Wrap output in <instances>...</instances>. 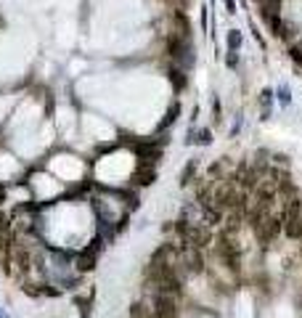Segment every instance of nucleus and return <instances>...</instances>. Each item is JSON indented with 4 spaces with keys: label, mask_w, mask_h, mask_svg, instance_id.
Here are the masks:
<instances>
[{
    "label": "nucleus",
    "mask_w": 302,
    "mask_h": 318,
    "mask_svg": "<svg viewBox=\"0 0 302 318\" xmlns=\"http://www.w3.org/2000/svg\"><path fill=\"white\" fill-rule=\"evenodd\" d=\"M167 53L175 61V67H180L183 72H188V69L194 67V61H196L191 40H188V37H180V35H170L167 37Z\"/></svg>",
    "instance_id": "obj_1"
},
{
    "label": "nucleus",
    "mask_w": 302,
    "mask_h": 318,
    "mask_svg": "<svg viewBox=\"0 0 302 318\" xmlns=\"http://www.w3.org/2000/svg\"><path fill=\"white\" fill-rule=\"evenodd\" d=\"M252 231H254V236H257V242L262 246L273 244L276 239H278V233L284 231V225H281V215H278V212H268V215L257 218L252 223Z\"/></svg>",
    "instance_id": "obj_2"
},
{
    "label": "nucleus",
    "mask_w": 302,
    "mask_h": 318,
    "mask_svg": "<svg viewBox=\"0 0 302 318\" xmlns=\"http://www.w3.org/2000/svg\"><path fill=\"white\" fill-rule=\"evenodd\" d=\"M154 180H156V167L138 165V170L133 172V186H151Z\"/></svg>",
    "instance_id": "obj_3"
},
{
    "label": "nucleus",
    "mask_w": 302,
    "mask_h": 318,
    "mask_svg": "<svg viewBox=\"0 0 302 318\" xmlns=\"http://www.w3.org/2000/svg\"><path fill=\"white\" fill-rule=\"evenodd\" d=\"M173 19H175V27H178V32H175V35L188 37V40H191V22H188V16L183 14V11H175Z\"/></svg>",
    "instance_id": "obj_4"
},
{
    "label": "nucleus",
    "mask_w": 302,
    "mask_h": 318,
    "mask_svg": "<svg viewBox=\"0 0 302 318\" xmlns=\"http://www.w3.org/2000/svg\"><path fill=\"white\" fill-rule=\"evenodd\" d=\"M170 82L175 85V90H183L188 85V77H186V72H183L180 67H175V64H173V67H170Z\"/></svg>",
    "instance_id": "obj_5"
},
{
    "label": "nucleus",
    "mask_w": 302,
    "mask_h": 318,
    "mask_svg": "<svg viewBox=\"0 0 302 318\" xmlns=\"http://www.w3.org/2000/svg\"><path fill=\"white\" fill-rule=\"evenodd\" d=\"M188 144H199V146H209V144H212V133H209L207 130V127H204V130H194L191 135H188Z\"/></svg>",
    "instance_id": "obj_6"
},
{
    "label": "nucleus",
    "mask_w": 302,
    "mask_h": 318,
    "mask_svg": "<svg viewBox=\"0 0 302 318\" xmlns=\"http://www.w3.org/2000/svg\"><path fill=\"white\" fill-rule=\"evenodd\" d=\"M196 167H199V162L191 159L186 167H183V172H180V186H188L194 180V175H196Z\"/></svg>",
    "instance_id": "obj_7"
},
{
    "label": "nucleus",
    "mask_w": 302,
    "mask_h": 318,
    "mask_svg": "<svg viewBox=\"0 0 302 318\" xmlns=\"http://www.w3.org/2000/svg\"><path fill=\"white\" fill-rule=\"evenodd\" d=\"M178 114H180V103H173V106L167 109V114H165V120L159 122V130H165V127H170L175 120H178Z\"/></svg>",
    "instance_id": "obj_8"
},
{
    "label": "nucleus",
    "mask_w": 302,
    "mask_h": 318,
    "mask_svg": "<svg viewBox=\"0 0 302 318\" xmlns=\"http://www.w3.org/2000/svg\"><path fill=\"white\" fill-rule=\"evenodd\" d=\"M239 45H241V32L239 29H231V32H228V48L239 50Z\"/></svg>",
    "instance_id": "obj_9"
},
{
    "label": "nucleus",
    "mask_w": 302,
    "mask_h": 318,
    "mask_svg": "<svg viewBox=\"0 0 302 318\" xmlns=\"http://www.w3.org/2000/svg\"><path fill=\"white\" fill-rule=\"evenodd\" d=\"M226 64H228V67H236V64H239V56H236V50H228Z\"/></svg>",
    "instance_id": "obj_10"
},
{
    "label": "nucleus",
    "mask_w": 302,
    "mask_h": 318,
    "mask_svg": "<svg viewBox=\"0 0 302 318\" xmlns=\"http://www.w3.org/2000/svg\"><path fill=\"white\" fill-rule=\"evenodd\" d=\"M223 3H226L228 14H233V11H236V3H233V0H223Z\"/></svg>",
    "instance_id": "obj_11"
},
{
    "label": "nucleus",
    "mask_w": 302,
    "mask_h": 318,
    "mask_svg": "<svg viewBox=\"0 0 302 318\" xmlns=\"http://www.w3.org/2000/svg\"><path fill=\"white\" fill-rule=\"evenodd\" d=\"M0 318H8V310H3V308H0Z\"/></svg>",
    "instance_id": "obj_12"
},
{
    "label": "nucleus",
    "mask_w": 302,
    "mask_h": 318,
    "mask_svg": "<svg viewBox=\"0 0 302 318\" xmlns=\"http://www.w3.org/2000/svg\"><path fill=\"white\" fill-rule=\"evenodd\" d=\"M300 252H302V246H300Z\"/></svg>",
    "instance_id": "obj_13"
}]
</instances>
